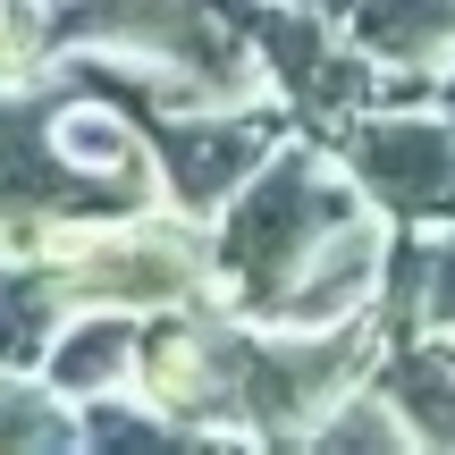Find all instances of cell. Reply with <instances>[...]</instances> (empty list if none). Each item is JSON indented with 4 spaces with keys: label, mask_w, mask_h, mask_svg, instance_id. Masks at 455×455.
Masks as SVG:
<instances>
[{
    "label": "cell",
    "mask_w": 455,
    "mask_h": 455,
    "mask_svg": "<svg viewBox=\"0 0 455 455\" xmlns=\"http://www.w3.org/2000/svg\"><path fill=\"white\" fill-rule=\"evenodd\" d=\"M355 212H371V195L355 186V169L338 161V144L312 127H295L253 178L236 186V203L212 220L220 253V295L244 321H270L287 278L321 253V236H338Z\"/></svg>",
    "instance_id": "6da1fadb"
},
{
    "label": "cell",
    "mask_w": 455,
    "mask_h": 455,
    "mask_svg": "<svg viewBox=\"0 0 455 455\" xmlns=\"http://www.w3.org/2000/svg\"><path fill=\"white\" fill-rule=\"evenodd\" d=\"M51 34L60 51H110V60L161 68L212 110L278 101L236 0H51Z\"/></svg>",
    "instance_id": "7a4b0ae2"
},
{
    "label": "cell",
    "mask_w": 455,
    "mask_h": 455,
    "mask_svg": "<svg viewBox=\"0 0 455 455\" xmlns=\"http://www.w3.org/2000/svg\"><path fill=\"white\" fill-rule=\"evenodd\" d=\"M43 261L60 278L68 312H178L220 295V253H212V220H186L169 203L127 220H93V228H60L43 236Z\"/></svg>",
    "instance_id": "3957f363"
},
{
    "label": "cell",
    "mask_w": 455,
    "mask_h": 455,
    "mask_svg": "<svg viewBox=\"0 0 455 455\" xmlns=\"http://www.w3.org/2000/svg\"><path fill=\"white\" fill-rule=\"evenodd\" d=\"M127 212H152V195L76 161V144L60 135V68L43 84L0 93V244L9 253H43V236H60V228H93Z\"/></svg>",
    "instance_id": "277c9868"
},
{
    "label": "cell",
    "mask_w": 455,
    "mask_h": 455,
    "mask_svg": "<svg viewBox=\"0 0 455 455\" xmlns=\"http://www.w3.org/2000/svg\"><path fill=\"white\" fill-rule=\"evenodd\" d=\"M388 346L379 312L363 321H329V329H287V321H244V439H312L321 413L346 388H363Z\"/></svg>",
    "instance_id": "5b68a950"
},
{
    "label": "cell",
    "mask_w": 455,
    "mask_h": 455,
    "mask_svg": "<svg viewBox=\"0 0 455 455\" xmlns=\"http://www.w3.org/2000/svg\"><path fill=\"white\" fill-rule=\"evenodd\" d=\"M135 388L195 439H244V312L228 295L152 312Z\"/></svg>",
    "instance_id": "8992f818"
},
{
    "label": "cell",
    "mask_w": 455,
    "mask_h": 455,
    "mask_svg": "<svg viewBox=\"0 0 455 455\" xmlns=\"http://www.w3.org/2000/svg\"><path fill=\"white\" fill-rule=\"evenodd\" d=\"M329 144L355 169V186L371 195V212H388L396 228H447L455 220V110L439 93L363 110Z\"/></svg>",
    "instance_id": "52a82bcc"
},
{
    "label": "cell",
    "mask_w": 455,
    "mask_h": 455,
    "mask_svg": "<svg viewBox=\"0 0 455 455\" xmlns=\"http://www.w3.org/2000/svg\"><path fill=\"white\" fill-rule=\"evenodd\" d=\"M144 135H152V152H161L169 212L220 220L228 203H236V186L295 135V110L287 101H236V110L195 101V110H144Z\"/></svg>",
    "instance_id": "ba28073f"
},
{
    "label": "cell",
    "mask_w": 455,
    "mask_h": 455,
    "mask_svg": "<svg viewBox=\"0 0 455 455\" xmlns=\"http://www.w3.org/2000/svg\"><path fill=\"white\" fill-rule=\"evenodd\" d=\"M346 34L413 93H439V76L455 68V0H355Z\"/></svg>",
    "instance_id": "9c48e42d"
},
{
    "label": "cell",
    "mask_w": 455,
    "mask_h": 455,
    "mask_svg": "<svg viewBox=\"0 0 455 455\" xmlns=\"http://www.w3.org/2000/svg\"><path fill=\"white\" fill-rule=\"evenodd\" d=\"M144 321L152 312H110V304H93V312H68L60 321V338H51V355H43V379L60 396H118V388H135V363H144Z\"/></svg>",
    "instance_id": "30bf717a"
},
{
    "label": "cell",
    "mask_w": 455,
    "mask_h": 455,
    "mask_svg": "<svg viewBox=\"0 0 455 455\" xmlns=\"http://www.w3.org/2000/svg\"><path fill=\"white\" fill-rule=\"evenodd\" d=\"M371 388L405 413L413 447H455V338H447V329L388 338L379 363H371Z\"/></svg>",
    "instance_id": "8fae6325"
},
{
    "label": "cell",
    "mask_w": 455,
    "mask_h": 455,
    "mask_svg": "<svg viewBox=\"0 0 455 455\" xmlns=\"http://www.w3.org/2000/svg\"><path fill=\"white\" fill-rule=\"evenodd\" d=\"M34 447H84V413L43 371H0V455H34Z\"/></svg>",
    "instance_id": "7c38bea8"
},
{
    "label": "cell",
    "mask_w": 455,
    "mask_h": 455,
    "mask_svg": "<svg viewBox=\"0 0 455 455\" xmlns=\"http://www.w3.org/2000/svg\"><path fill=\"white\" fill-rule=\"evenodd\" d=\"M84 447H186L195 430L169 422L144 388H118V396H84Z\"/></svg>",
    "instance_id": "4fadbf2b"
},
{
    "label": "cell",
    "mask_w": 455,
    "mask_h": 455,
    "mask_svg": "<svg viewBox=\"0 0 455 455\" xmlns=\"http://www.w3.org/2000/svg\"><path fill=\"white\" fill-rule=\"evenodd\" d=\"M60 68V34H51V0H0V93L43 84Z\"/></svg>",
    "instance_id": "5bb4252c"
},
{
    "label": "cell",
    "mask_w": 455,
    "mask_h": 455,
    "mask_svg": "<svg viewBox=\"0 0 455 455\" xmlns=\"http://www.w3.org/2000/svg\"><path fill=\"white\" fill-rule=\"evenodd\" d=\"M304 447H413V430H405V413L363 379V388H346L338 405L321 413V430H312Z\"/></svg>",
    "instance_id": "9a60e30c"
},
{
    "label": "cell",
    "mask_w": 455,
    "mask_h": 455,
    "mask_svg": "<svg viewBox=\"0 0 455 455\" xmlns=\"http://www.w3.org/2000/svg\"><path fill=\"white\" fill-rule=\"evenodd\" d=\"M422 329L455 338V220L422 228Z\"/></svg>",
    "instance_id": "2e32d148"
},
{
    "label": "cell",
    "mask_w": 455,
    "mask_h": 455,
    "mask_svg": "<svg viewBox=\"0 0 455 455\" xmlns=\"http://www.w3.org/2000/svg\"><path fill=\"white\" fill-rule=\"evenodd\" d=\"M304 9H321V17H338V26H346V9H355V0H304Z\"/></svg>",
    "instance_id": "e0dca14e"
},
{
    "label": "cell",
    "mask_w": 455,
    "mask_h": 455,
    "mask_svg": "<svg viewBox=\"0 0 455 455\" xmlns=\"http://www.w3.org/2000/svg\"><path fill=\"white\" fill-rule=\"evenodd\" d=\"M439 101H447V110H455V68H447V76H439Z\"/></svg>",
    "instance_id": "ac0fdd59"
}]
</instances>
